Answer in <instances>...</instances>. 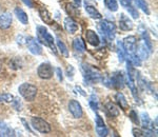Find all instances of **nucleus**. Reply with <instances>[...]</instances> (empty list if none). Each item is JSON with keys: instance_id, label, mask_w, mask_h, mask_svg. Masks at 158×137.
<instances>
[{"instance_id": "obj_11", "label": "nucleus", "mask_w": 158, "mask_h": 137, "mask_svg": "<svg viewBox=\"0 0 158 137\" xmlns=\"http://www.w3.org/2000/svg\"><path fill=\"white\" fill-rule=\"evenodd\" d=\"M136 44H137L136 37L132 36V35L131 36H127L123 40H122V44H123L127 53H129V54H133V53H135Z\"/></svg>"}, {"instance_id": "obj_13", "label": "nucleus", "mask_w": 158, "mask_h": 137, "mask_svg": "<svg viewBox=\"0 0 158 137\" xmlns=\"http://www.w3.org/2000/svg\"><path fill=\"white\" fill-rule=\"evenodd\" d=\"M119 29L124 32L132 31V30L134 29L133 22H132V20L130 19L126 14L120 15V18H119Z\"/></svg>"}, {"instance_id": "obj_18", "label": "nucleus", "mask_w": 158, "mask_h": 137, "mask_svg": "<svg viewBox=\"0 0 158 137\" xmlns=\"http://www.w3.org/2000/svg\"><path fill=\"white\" fill-rule=\"evenodd\" d=\"M138 31H139L140 36H141V40L144 42V44H146L147 47H148V49H149L152 52V51H153V44H152V41H151V38H150V35H149V33H148L147 29L141 24L139 27Z\"/></svg>"}, {"instance_id": "obj_41", "label": "nucleus", "mask_w": 158, "mask_h": 137, "mask_svg": "<svg viewBox=\"0 0 158 137\" xmlns=\"http://www.w3.org/2000/svg\"><path fill=\"white\" fill-rule=\"evenodd\" d=\"M22 2H23L25 6L31 7V9H32V7H34V4H33V2L31 1V0H22Z\"/></svg>"}, {"instance_id": "obj_3", "label": "nucleus", "mask_w": 158, "mask_h": 137, "mask_svg": "<svg viewBox=\"0 0 158 137\" xmlns=\"http://www.w3.org/2000/svg\"><path fill=\"white\" fill-rule=\"evenodd\" d=\"M98 31L100 32V34L102 35L103 38L108 40H113L115 38L116 34V27L113 22L106 21V20H102L101 22H99L97 25Z\"/></svg>"}, {"instance_id": "obj_28", "label": "nucleus", "mask_w": 158, "mask_h": 137, "mask_svg": "<svg viewBox=\"0 0 158 137\" xmlns=\"http://www.w3.org/2000/svg\"><path fill=\"white\" fill-rule=\"evenodd\" d=\"M56 45H57L58 50L61 53V55H63L64 57H69V50L67 48V45L64 44V42L60 39V38H57L56 39Z\"/></svg>"}, {"instance_id": "obj_27", "label": "nucleus", "mask_w": 158, "mask_h": 137, "mask_svg": "<svg viewBox=\"0 0 158 137\" xmlns=\"http://www.w3.org/2000/svg\"><path fill=\"white\" fill-rule=\"evenodd\" d=\"M127 71H128V78L130 80L132 81H135V79H136V68H135V67L133 64L131 63V61L128 59L127 60Z\"/></svg>"}, {"instance_id": "obj_34", "label": "nucleus", "mask_w": 158, "mask_h": 137, "mask_svg": "<svg viewBox=\"0 0 158 137\" xmlns=\"http://www.w3.org/2000/svg\"><path fill=\"white\" fill-rule=\"evenodd\" d=\"M129 117H130V119H131V120L133 121V122L135 123V125L138 126L139 123H140L139 118H138V115H137V113L135 112L134 110H131V111H130V115H129Z\"/></svg>"}, {"instance_id": "obj_21", "label": "nucleus", "mask_w": 158, "mask_h": 137, "mask_svg": "<svg viewBox=\"0 0 158 137\" xmlns=\"http://www.w3.org/2000/svg\"><path fill=\"white\" fill-rule=\"evenodd\" d=\"M115 100L117 101L118 106H120L121 110L126 111V110H128V109H129V102H128V100H127L126 96H124L121 92L116 93V95H115Z\"/></svg>"}, {"instance_id": "obj_46", "label": "nucleus", "mask_w": 158, "mask_h": 137, "mask_svg": "<svg viewBox=\"0 0 158 137\" xmlns=\"http://www.w3.org/2000/svg\"><path fill=\"white\" fill-rule=\"evenodd\" d=\"M131 1H132V0H131Z\"/></svg>"}, {"instance_id": "obj_4", "label": "nucleus", "mask_w": 158, "mask_h": 137, "mask_svg": "<svg viewBox=\"0 0 158 137\" xmlns=\"http://www.w3.org/2000/svg\"><path fill=\"white\" fill-rule=\"evenodd\" d=\"M18 92L22 97L24 98L27 101H34L37 95V88L34 85H31V83L23 82L19 85Z\"/></svg>"}, {"instance_id": "obj_39", "label": "nucleus", "mask_w": 158, "mask_h": 137, "mask_svg": "<svg viewBox=\"0 0 158 137\" xmlns=\"http://www.w3.org/2000/svg\"><path fill=\"white\" fill-rule=\"evenodd\" d=\"M55 70H56V72H57L58 80H59V81H62V79H63V76H62V71H61V68H56Z\"/></svg>"}, {"instance_id": "obj_38", "label": "nucleus", "mask_w": 158, "mask_h": 137, "mask_svg": "<svg viewBox=\"0 0 158 137\" xmlns=\"http://www.w3.org/2000/svg\"><path fill=\"white\" fill-rule=\"evenodd\" d=\"M74 72H75V70H74L73 65H69V68H68V70H67V75H68V77L70 78V79H73Z\"/></svg>"}, {"instance_id": "obj_15", "label": "nucleus", "mask_w": 158, "mask_h": 137, "mask_svg": "<svg viewBox=\"0 0 158 137\" xmlns=\"http://www.w3.org/2000/svg\"><path fill=\"white\" fill-rule=\"evenodd\" d=\"M13 22V16L11 13L6 12L0 14V29L1 30H7L12 25Z\"/></svg>"}, {"instance_id": "obj_10", "label": "nucleus", "mask_w": 158, "mask_h": 137, "mask_svg": "<svg viewBox=\"0 0 158 137\" xmlns=\"http://www.w3.org/2000/svg\"><path fill=\"white\" fill-rule=\"evenodd\" d=\"M135 52L138 55V57L141 60H147L149 58L150 54H151V51L148 49V47L144 44V42L142 40H140L139 44H136V49H135Z\"/></svg>"}, {"instance_id": "obj_26", "label": "nucleus", "mask_w": 158, "mask_h": 137, "mask_svg": "<svg viewBox=\"0 0 158 137\" xmlns=\"http://www.w3.org/2000/svg\"><path fill=\"white\" fill-rule=\"evenodd\" d=\"M39 16L44 23H47V24L53 23V19H52V16H51L50 12L48 11L47 9H44V7H40L39 9Z\"/></svg>"}, {"instance_id": "obj_1", "label": "nucleus", "mask_w": 158, "mask_h": 137, "mask_svg": "<svg viewBox=\"0 0 158 137\" xmlns=\"http://www.w3.org/2000/svg\"><path fill=\"white\" fill-rule=\"evenodd\" d=\"M81 72L83 74V79L86 83H96L102 81L103 77L100 71L97 70L96 68L89 65L86 63L81 64Z\"/></svg>"}, {"instance_id": "obj_36", "label": "nucleus", "mask_w": 158, "mask_h": 137, "mask_svg": "<svg viewBox=\"0 0 158 137\" xmlns=\"http://www.w3.org/2000/svg\"><path fill=\"white\" fill-rule=\"evenodd\" d=\"M12 103H13V106H14V109L16 111H21L22 110V103L18 98H14V99L12 100Z\"/></svg>"}, {"instance_id": "obj_23", "label": "nucleus", "mask_w": 158, "mask_h": 137, "mask_svg": "<svg viewBox=\"0 0 158 137\" xmlns=\"http://www.w3.org/2000/svg\"><path fill=\"white\" fill-rule=\"evenodd\" d=\"M116 50H117V55H118V59L120 62H123L124 60H126L127 58V55H128V53H127L126 49H124L123 44H122V41H117L116 44Z\"/></svg>"}, {"instance_id": "obj_37", "label": "nucleus", "mask_w": 158, "mask_h": 137, "mask_svg": "<svg viewBox=\"0 0 158 137\" xmlns=\"http://www.w3.org/2000/svg\"><path fill=\"white\" fill-rule=\"evenodd\" d=\"M132 134L135 137H140L144 136V130H140L139 128H133L132 129Z\"/></svg>"}, {"instance_id": "obj_2", "label": "nucleus", "mask_w": 158, "mask_h": 137, "mask_svg": "<svg viewBox=\"0 0 158 137\" xmlns=\"http://www.w3.org/2000/svg\"><path fill=\"white\" fill-rule=\"evenodd\" d=\"M36 33H37L38 41H40L42 44L49 47L53 52L56 53V45H55L54 37L48 32L47 27H44L43 25H38L37 29H36Z\"/></svg>"}, {"instance_id": "obj_6", "label": "nucleus", "mask_w": 158, "mask_h": 137, "mask_svg": "<svg viewBox=\"0 0 158 137\" xmlns=\"http://www.w3.org/2000/svg\"><path fill=\"white\" fill-rule=\"evenodd\" d=\"M37 74L41 79L48 80L51 79L54 75V70L53 67L48 62H43L41 64H39V67L37 68Z\"/></svg>"}, {"instance_id": "obj_42", "label": "nucleus", "mask_w": 158, "mask_h": 137, "mask_svg": "<svg viewBox=\"0 0 158 137\" xmlns=\"http://www.w3.org/2000/svg\"><path fill=\"white\" fill-rule=\"evenodd\" d=\"M21 121H22V123H23L24 125V127H25V129H27V131L29 132H31V133H32V130H31V128H30V126L27 125V120H25L24 118H21Z\"/></svg>"}, {"instance_id": "obj_30", "label": "nucleus", "mask_w": 158, "mask_h": 137, "mask_svg": "<svg viewBox=\"0 0 158 137\" xmlns=\"http://www.w3.org/2000/svg\"><path fill=\"white\" fill-rule=\"evenodd\" d=\"M104 6L111 12H117L119 9L117 0H104Z\"/></svg>"}, {"instance_id": "obj_7", "label": "nucleus", "mask_w": 158, "mask_h": 137, "mask_svg": "<svg viewBox=\"0 0 158 137\" xmlns=\"http://www.w3.org/2000/svg\"><path fill=\"white\" fill-rule=\"evenodd\" d=\"M25 44H27V49L31 53H32L33 55H41L42 54V47L38 44V40L36 38L32 37V36H29L27 37V39H25Z\"/></svg>"}, {"instance_id": "obj_44", "label": "nucleus", "mask_w": 158, "mask_h": 137, "mask_svg": "<svg viewBox=\"0 0 158 137\" xmlns=\"http://www.w3.org/2000/svg\"><path fill=\"white\" fill-rule=\"evenodd\" d=\"M2 67H3V62H2V60L0 59V72H1V70H2Z\"/></svg>"}, {"instance_id": "obj_29", "label": "nucleus", "mask_w": 158, "mask_h": 137, "mask_svg": "<svg viewBox=\"0 0 158 137\" xmlns=\"http://www.w3.org/2000/svg\"><path fill=\"white\" fill-rule=\"evenodd\" d=\"M135 4H136L137 7H139L143 13H146L147 15L151 14V11H150V7L148 6V3L146 2V0H134Z\"/></svg>"}, {"instance_id": "obj_45", "label": "nucleus", "mask_w": 158, "mask_h": 137, "mask_svg": "<svg viewBox=\"0 0 158 137\" xmlns=\"http://www.w3.org/2000/svg\"><path fill=\"white\" fill-rule=\"evenodd\" d=\"M2 11V6H1V4H0V12Z\"/></svg>"}, {"instance_id": "obj_32", "label": "nucleus", "mask_w": 158, "mask_h": 137, "mask_svg": "<svg viewBox=\"0 0 158 137\" xmlns=\"http://www.w3.org/2000/svg\"><path fill=\"white\" fill-rule=\"evenodd\" d=\"M129 60L131 61V63L134 65V67H140V65H141V59H140V58L138 57V55L135 54V53L131 54Z\"/></svg>"}, {"instance_id": "obj_31", "label": "nucleus", "mask_w": 158, "mask_h": 137, "mask_svg": "<svg viewBox=\"0 0 158 137\" xmlns=\"http://www.w3.org/2000/svg\"><path fill=\"white\" fill-rule=\"evenodd\" d=\"M14 132L12 129L4 125L3 122H0V136H13Z\"/></svg>"}, {"instance_id": "obj_24", "label": "nucleus", "mask_w": 158, "mask_h": 137, "mask_svg": "<svg viewBox=\"0 0 158 137\" xmlns=\"http://www.w3.org/2000/svg\"><path fill=\"white\" fill-rule=\"evenodd\" d=\"M85 11L91 18H93V19H101L102 18V15L100 14V12H99L95 6H90V4H85Z\"/></svg>"}, {"instance_id": "obj_33", "label": "nucleus", "mask_w": 158, "mask_h": 137, "mask_svg": "<svg viewBox=\"0 0 158 137\" xmlns=\"http://www.w3.org/2000/svg\"><path fill=\"white\" fill-rule=\"evenodd\" d=\"M14 99V96L10 93H3L0 94V102H12Z\"/></svg>"}, {"instance_id": "obj_25", "label": "nucleus", "mask_w": 158, "mask_h": 137, "mask_svg": "<svg viewBox=\"0 0 158 137\" xmlns=\"http://www.w3.org/2000/svg\"><path fill=\"white\" fill-rule=\"evenodd\" d=\"M141 121H140V123H141V126H142V128L144 129V130H152V131H154V132H157V131H155L154 129H153V127H152V121H151V119H150L149 117V115H148V113H141Z\"/></svg>"}, {"instance_id": "obj_22", "label": "nucleus", "mask_w": 158, "mask_h": 137, "mask_svg": "<svg viewBox=\"0 0 158 137\" xmlns=\"http://www.w3.org/2000/svg\"><path fill=\"white\" fill-rule=\"evenodd\" d=\"M106 111L108 113L109 116L111 117H117L119 115V109L115 103H113L112 101H109L106 105Z\"/></svg>"}, {"instance_id": "obj_16", "label": "nucleus", "mask_w": 158, "mask_h": 137, "mask_svg": "<svg viewBox=\"0 0 158 137\" xmlns=\"http://www.w3.org/2000/svg\"><path fill=\"white\" fill-rule=\"evenodd\" d=\"M85 41H88V44L93 45V47H97L100 44V38L97 35V33H95V31H93V30H86Z\"/></svg>"}, {"instance_id": "obj_19", "label": "nucleus", "mask_w": 158, "mask_h": 137, "mask_svg": "<svg viewBox=\"0 0 158 137\" xmlns=\"http://www.w3.org/2000/svg\"><path fill=\"white\" fill-rule=\"evenodd\" d=\"M73 49L76 53L78 54H82L85 51V44L83 41V39L81 37L75 38L73 41Z\"/></svg>"}, {"instance_id": "obj_20", "label": "nucleus", "mask_w": 158, "mask_h": 137, "mask_svg": "<svg viewBox=\"0 0 158 137\" xmlns=\"http://www.w3.org/2000/svg\"><path fill=\"white\" fill-rule=\"evenodd\" d=\"M14 13H15V15H16L17 19H18L22 24L27 25L29 23V17H27V14L21 9V7H15Z\"/></svg>"}, {"instance_id": "obj_9", "label": "nucleus", "mask_w": 158, "mask_h": 137, "mask_svg": "<svg viewBox=\"0 0 158 137\" xmlns=\"http://www.w3.org/2000/svg\"><path fill=\"white\" fill-rule=\"evenodd\" d=\"M69 111L73 115V117L75 118H81L83 116L82 106H81L80 102H78L77 100H70V102H69Z\"/></svg>"}, {"instance_id": "obj_12", "label": "nucleus", "mask_w": 158, "mask_h": 137, "mask_svg": "<svg viewBox=\"0 0 158 137\" xmlns=\"http://www.w3.org/2000/svg\"><path fill=\"white\" fill-rule=\"evenodd\" d=\"M111 79V85L112 88H116V89H122L124 87V83H126V80H124V77L122 75L121 72H115L112 77L110 78Z\"/></svg>"}, {"instance_id": "obj_40", "label": "nucleus", "mask_w": 158, "mask_h": 137, "mask_svg": "<svg viewBox=\"0 0 158 137\" xmlns=\"http://www.w3.org/2000/svg\"><path fill=\"white\" fill-rule=\"evenodd\" d=\"M75 90H76V91H78V93L80 94V95H82V96H86V93H85V91H83L82 89H81L80 87H78V85H76V87H75Z\"/></svg>"}, {"instance_id": "obj_35", "label": "nucleus", "mask_w": 158, "mask_h": 137, "mask_svg": "<svg viewBox=\"0 0 158 137\" xmlns=\"http://www.w3.org/2000/svg\"><path fill=\"white\" fill-rule=\"evenodd\" d=\"M90 106L92 108V110L93 111H98V109H99V106H98V101L97 99H96V97H95V99H94V95H92L91 96V98H90Z\"/></svg>"}, {"instance_id": "obj_14", "label": "nucleus", "mask_w": 158, "mask_h": 137, "mask_svg": "<svg viewBox=\"0 0 158 137\" xmlns=\"http://www.w3.org/2000/svg\"><path fill=\"white\" fill-rule=\"evenodd\" d=\"M120 4L129 12V14L131 15V17L133 19L139 18V13L136 7L131 3V0H120Z\"/></svg>"}, {"instance_id": "obj_5", "label": "nucleus", "mask_w": 158, "mask_h": 137, "mask_svg": "<svg viewBox=\"0 0 158 137\" xmlns=\"http://www.w3.org/2000/svg\"><path fill=\"white\" fill-rule=\"evenodd\" d=\"M31 125H32V127L34 128V130H36L39 132V133H42V134L50 133V132L52 131L50 123L40 117L31 118Z\"/></svg>"}, {"instance_id": "obj_17", "label": "nucleus", "mask_w": 158, "mask_h": 137, "mask_svg": "<svg viewBox=\"0 0 158 137\" xmlns=\"http://www.w3.org/2000/svg\"><path fill=\"white\" fill-rule=\"evenodd\" d=\"M63 25H64L65 31H67L69 34H75L79 29L78 23L72 18V17H67V18L64 19Z\"/></svg>"}, {"instance_id": "obj_8", "label": "nucleus", "mask_w": 158, "mask_h": 137, "mask_svg": "<svg viewBox=\"0 0 158 137\" xmlns=\"http://www.w3.org/2000/svg\"><path fill=\"white\" fill-rule=\"evenodd\" d=\"M95 128H96V133H97L98 136L104 137V136L108 135V133H109L108 128H106V122H104L103 118L101 117V116L99 115V114H96Z\"/></svg>"}, {"instance_id": "obj_43", "label": "nucleus", "mask_w": 158, "mask_h": 137, "mask_svg": "<svg viewBox=\"0 0 158 137\" xmlns=\"http://www.w3.org/2000/svg\"><path fill=\"white\" fill-rule=\"evenodd\" d=\"M74 2H75L76 6H81V0H74Z\"/></svg>"}]
</instances>
